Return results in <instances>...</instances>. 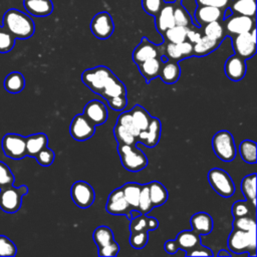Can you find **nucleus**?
<instances>
[{"label":"nucleus","mask_w":257,"mask_h":257,"mask_svg":"<svg viewBox=\"0 0 257 257\" xmlns=\"http://www.w3.org/2000/svg\"><path fill=\"white\" fill-rule=\"evenodd\" d=\"M2 26L16 39H27L35 31L32 18L15 8H10L4 13Z\"/></svg>","instance_id":"obj_1"},{"label":"nucleus","mask_w":257,"mask_h":257,"mask_svg":"<svg viewBox=\"0 0 257 257\" xmlns=\"http://www.w3.org/2000/svg\"><path fill=\"white\" fill-rule=\"evenodd\" d=\"M134 145L118 144L117 152L120 158L121 165L130 172H139L145 169L148 165L146 155Z\"/></svg>","instance_id":"obj_2"},{"label":"nucleus","mask_w":257,"mask_h":257,"mask_svg":"<svg viewBox=\"0 0 257 257\" xmlns=\"http://www.w3.org/2000/svg\"><path fill=\"white\" fill-rule=\"evenodd\" d=\"M212 148L214 154L223 162H232L236 157L235 141L228 131H220L214 135Z\"/></svg>","instance_id":"obj_3"},{"label":"nucleus","mask_w":257,"mask_h":257,"mask_svg":"<svg viewBox=\"0 0 257 257\" xmlns=\"http://www.w3.org/2000/svg\"><path fill=\"white\" fill-rule=\"evenodd\" d=\"M28 193L25 185L20 187L9 186L0 189V209L8 214L16 213L22 204V198Z\"/></svg>","instance_id":"obj_4"},{"label":"nucleus","mask_w":257,"mask_h":257,"mask_svg":"<svg viewBox=\"0 0 257 257\" xmlns=\"http://www.w3.org/2000/svg\"><path fill=\"white\" fill-rule=\"evenodd\" d=\"M112 74L113 72L106 66L98 65L85 69L81 74V80L90 90L99 94Z\"/></svg>","instance_id":"obj_5"},{"label":"nucleus","mask_w":257,"mask_h":257,"mask_svg":"<svg viewBox=\"0 0 257 257\" xmlns=\"http://www.w3.org/2000/svg\"><path fill=\"white\" fill-rule=\"evenodd\" d=\"M208 181L213 190L220 196L228 198L234 195L235 185L230 175L222 169L213 168L208 173Z\"/></svg>","instance_id":"obj_6"},{"label":"nucleus","mask_w":257,"mask_h":257,"mask_svg":"<svg viewBox=\"0 0 257 257\" xmlns=\"http://www.w3.org/2000/svg\"><path fill=\"white\" fill-rule=\"evenodd\" d=\"M1 147L6 157L13 160H21L26 155L25 137L18 134H6L1 141Z\"/></svg>","instance_id":"obj_7"},{"label":"nucleus","mask_w":257,"mask_h":257,"mask_svg":"<svg viewBox=\"0 0 257 257\" xmlns=\"http://www.w3.org/2000/svg\"><path fill=\"white\" fill-rule=\"evenodd\" d=\"M70 196L73 203L82 209L91 206L95 198L93 188L84 181H77L73 183L70 188Z\"/></svg>","instance_id":"obj_8"},{"label":"nucleus","mask_w":257,"mask_h":257,"mask_svg":"<svg viewBox=\"0 0 257 257\" xmlns=\"http://www.w3.org/2000/svg\"><path fill=\"white\" fill-rule=\"evenodd\" d=\"M222 21L224 22V30L231 35L249 32L255 27V18L235 13L227 16Z\"/></svg>","instance_id":"obj_9"},{"label":"nucleus","mask_w":257,"mask_h":257,"mask_svg":"<svg viewBox=\"0 0 257 257\" xmlns=\"http://www.w3.org/2000/svg\"><path fill=\"white\" fill-rule=\"evenodd\" d=\"M95 132V125L83 114H76L69 125L70 136L79 142L90 139Z\"/></svg>","instance_id":"obj_10"},{"label":"nucleus","mask_w":257,"mask_h":257,"mask_svg":"<svg viewBox=\"0 0 257 257\" xmlns=\"http://www.w3.org/2000/svg\"><path fill=\"white\" fill-rule=\"evenodd\" d=\"M90 30L98 39L108 38L114 30V24L111 16L107 12H98L90 22Z\"/></svg>","instance_id":"obj_11"},{"label":"nucleus","mask_w":257,"mask_h":257,"mask_svg":"<svg viewBox=\"0 0 257 257\" xmlns=\"http://www.w3.org/2000/svg\"><path fill=\"white\" fill-rule=\"evenodd\" d=\"M232 46L235 54L244 58L245 60L251 58L256 53V40L252 38L250 31L232 35Z\"/></svg>","instance_id":"obj_12"},{"label":"nucleus","mask_w":257,"mask_h":257,"mask_svg":"<svg viewBox=\"0 0 257 257\" xmlns=\"http://www.w3.org/2000/svg\"><path fill=\"white\" fill-rule=\"evenodd\" d=\"M105 209L109 214L125 215L127 219H131L130 212L132 207L128 205L123 196L122 188H117L109 194L105 205Z\"/></svg>","instance_id":"obj_13"},{"label":"nucleus","mask_w":257,"mask_h":257,"mask_svg":"<svg viewBox=\"0 0 257 257\" xmlns=\"http://www.w3.org/2000/svg\"><path fill=\"white\" fill-rule=\"evenodd\" d=\"M82 114L88 120H90L94 125H99L104 123L108 116L107 109L104 103L97 99H92L89 102H87L86 105L84 106Z\"/></svg>","instance_id":"obj_14"},{"label":"nucleus","mask_w":257,"mask_h":257,"mask_svg":"<svg viewBox=\"0 0 257 257\" xmlns=\"http://www.w3.org/2000/svg\"><path fill=\"white\" fill-rule=\"evenodd\" d=\"M224 10L208 6V5H198L196 11H195V19H196V25L202 26L209 22L213 21H222L224 18Z\"/></svg>","instance_id":"obj_15"},{"label":"nucleus","mask_w":257,"mask_h":257,"mask_svg":"<svg viewBox=\"0 0 257 257\" xmlns=\"http://www.w3.org/2000/svg\"><path fill=\"white\" fill-rule=\"evenodd\" d=\"M161 120L157 117L151 116L149 125L146 131H141L137 140L143 142L147 147L154 148L158 145L161 136Z\"/></svg>","instance_id":"obj_16"},{"label":"nucleus","mask_w":257,"mask_h":257,"mask_svg":"<svg viewBox=\"0 0 257 257\" xmlns=\"http://www.w3.org/2000/svg\"><path fill=\"white\" fill-rule=\"evenodd\" d=\"M225 74L232 81H240L246 73L245 59L234 54L230 56L224 65Z\"/></svg>","instance_id":"obj_17"},{"label":"nucleus","mask_w":257,"mask_h":257,"mask_svg":"<svg viewBox=\"0 0 257 257\" xmlns=\"http://www.w3.org/2000/svg\"><path fill=\"white\" fill-rule=\"evenodd\" d=\"M159 57V46L151 42L148 38L143 37L140 44L133 52V60L138 65L150 58Z\"/></svg>","instance_id":"obj_18"},{"label":"nucleus","mask_w":257,"mask_h":257,"mask_svg":"<svg viewBox=\"0 0 257 257\" xmlns=\"http://www.w3.org/2000/svg\"><path fill=\"white\" fill-rule=\"evenodd\" d=\"M156 17V28L159 31V33L164 34V32L173 27L175 25V19H174V6L173 2L166 3L163 5L161 10L158 12Z\"/></svg>","instance_id":"obj_19"},{"label":"nucleus","mask_w":257,"mask_h":257,"mask_svg":"<svg viewBox=\"0 0 257 257\" xmlns=\"http://www.w3.org/2000/svg\"><path fill=\"white\" fill-rule=\"evenodd\" d=\"M25 10L36 17H45L52 13L53 4L51 0H23Z\"/></svg>","instance_id":"obj_20"},{"label":"nucleus","mask_w":257,"mask_h":257,"mask_svg":"<svg viewBox=\"0 0 257 257\" xmlns=\"http://www.w3.org/2000/svg\"><path fill=\"white\" fill-rule=\"evenodd\" d=\"M190 224L192 230L201 235H208L213 230V219L206 212H198L191 217Z\"/></svg>","instance_id":"obj_21"},{"label":"nucleus","mask_w":257,"mask_h":257,"mask_svg":"<svg viewBox=\"0 0 257 257\" xmlns=\"http://www.w3.org/2000/svg\"><path fill=\"white\" fill-rule=\"evenodd\" d=\"M228 247L235 254L247 253L248 252L247 231H242V230L233 228L228 238Z\"/></svg>","instance_id":"obj_22"},{"label":"nucleus","mask_w":257,"mask_h":257,"mask_svg":"<svg viewBox=\"0 0 257 257\" xmlns=\"http://www.w3.org/2000/svg\"><path fill=\"white\" fill-rule=\"evenodd\" d=\"M99 94L106 100L115 96H126V88L113 73Z\"/></svg>","instance_id":"obj_23"},{"label":"nucleus","mask_w":257,"mask_h":257,"mask_svg":"<svg viewBox=\"0 0 257 257\" xmlns=\"http://www.w3.org/2000/svg\"><path fill=\"white\" fill-rule=\"evenodd\" d=\"M162 64H163V61L159 57H154L138 64V67L140 69L141 74L145 77V79L149 83L151 80L159 76Z\"/></svg>","instance_id":"obj_24"},{"label":"nucleus","mask_w":257,"mask_h":257,"mask_svg":"<svg viewBox=\"0 0 257 257\" xmlns=\"http://www.w3.org/2000/svg\"><path fill=\"white\" fill-rule=\"evenodd\" d=\"M181 75V68L177 61L167 60L163 62L159 76L167 84H173L177 82Z\"/></svg>","instance_id":"obj_25"},{"label":"nucleus","mask_w":257,"mask_h":257,"mask_svg":"<svg viewBox=\"0 0 257 257\" xmlns=\"http://www.w3.org/2000/svg\"><path fill=\"white\" fill-rule=\"evenodd\" d=\"M26 155L29 157H35V155L45 148L48 144V138L43 133H37L25 137Z\"/></svg>","instance_id":"obj_26"},{"label":"nucleus","mask_w":257,"mask_h":257,"mask_svg":"<svg viewBox=\"0 0 257 257\" xmlns=\"http://www.w3.org/2000/svg\"><path fill=\"white\" fill-rule=\"evenodd\" d=\"M221 41L211 39L205 35H202L201 38L193 44V56L197 57H203L211 52H213L215 49H217L220 45Z\"/></svg>","instance_id":"obj_27"},{"label":"nucleus","mask_w":257,"mask_h":257,"mask_svg":"<svg viewBox=\"0 0 257 257\" xmlns=\"http://www.w3.org/2000/svg\"><path fill=\"white\" fill-rule=\"evenodd\" d=\"M228 8L232 13L255 17L256 13V0H231Z\"/></svg>","instance_id":"obj_28"},{"label":"nucleus","mask_w":257,"mask_h":257,"mask_svg":"<svg viewBox=\"0 0 257 257\" xmlns=\"http://www.w3.org/2000/svg\"><path fill=\"white\" fill-rule=\"evenodd\" d=\"M176 242L179 249L188 251L201 243V237L194 230H185L177 235Z\"/></svg>","instance_id":"obj_29"},{"label":"nucleus","mask_w":257,"mask_h":257,"mask_svg":"<svg viewBox=\"0 0 257 257\" xmlns=\"http://www.w3.org/2000/svg\"><path fill=\"white\" fill-rule=\"evenodd\" d=\"M148 186L153 207H158L165 204L168 200V191L165 186L158 181H153L149 183Z\"/></svg>","instance_id":"obj_30"},{"label":"nucleus","mask_w":257,"mask_h":257,"mask_svg":"<svg viewBox=\"0 0 257 257\" xmlns=\"http://www.w3.org/2000/svg\"><path fill=\"white\" fill-rule=\"evenodd\" d=\"M4 88L10 93H18L25 87V78L21 72H10L3 81Z\"/></svg>","instance_id":"obj_31"},{"label":"nucleus","mask_w":257,"mask_h":257,"mask_svg":"<svg viewBox=\"0 0 257 257\" xmlns=\"http://www.w3.org/2000/svg\"><path fill=\"white\" fill-rule=\"evenodd\" d=\"M174 6V19H175V25L185 26V27H192L193 22L191 15L187 11V9L182 4V0H175L173 2Z\"/></svg>","instance_id":"obj_32"},{"label":"nucleus","mask_w":257,"mask_h":257,"mask_svg":"<svg viewBox=\"0 0 257 257\" xmlns=\"http://www.w3.org/2000/svg\"><path fill=\"white\" fill-rule=\"evenodd\" d=\"M131 114H132V117H133V120L136 124V126L141 131H146L148 125H149V122H150V119H151V115L149 114V112L141 105L137 104L135 105L131 110H130Z\"/></svg>","instance_id":"obj_33"},{"label":"nucleus","mask_w":257,"mask_h":257,"mask_svg":"<svg viewBox=\"0 0 257 257\" xmlns=\"http://www.w3.org/2000/svg\"><path fill=\"white\" fill-rule=\"evenodd\" d=\"M141 187H142V185L138 184V183H126L121 187L123 196H124L126 202L128 203V205L133 209H138Z\"/></svg>","instance_id":"obj_34"},{"label":"nucleus","mask_w":257,"mask_h":257,"mask_svg":"<svg viewBox=\"0 0 257 257\" xmlns=\"http://www.w3.org/2000/svg\"><path fill=\"white\" fill-rule=\"evenodd\" d=\"M239 153L245 163H256V143L251 140H245L239 145Z\"/></svg>","instance_id":"obj_35"},{"label":"nucleus","mask_w":257,"mask_h":257,"mask_svg":"<svg viewBox=\"0 0 257 257\" xmlns=\"http://www.w3.org/2000/svg\"><path fill=\"white\" fill-rule=\"evenodd\" d=\"M189 27L174 25L173 27L167 29L164 32V37L168 42L172 43H180L187 39V31Z\"/></svg>","instance_id":"obj_36"},{"label":"nucleus","mask_w":257,"mask_h":257,"mask_svg":"<svg viewBox=\"0 0 257 257\" xmlns=\"http://www.w3.org/2000/svg\"><path fill=\"white\" fill-rule=\"evenodd\" d=\"M93 241L96 244L97 248L102 247L114 240L113 233L110 228L107 226H99L93 231Z\"/></svg>","instance_id":"obj_37"},{"label":"nucleus","mask_w":257,"mask_h":257,"mask_svg":"<svg viewBox=\"0 0 257 257\" xmlns=\"http://www.w3.org/2000/svg\"><path fill=\"white\" fill-rule=\"evenodd\" d=\"M241 191L245 196L246 200L251 202V200L256 198V174L247 175L242 179Z\"/></svg>","instance_id":"obj_38"},{"label":"nucleus","mask_w":257,"mask_h":257,"mask_svg":"<svg viewBox=\"0 0 257 257\" xmlns=\"http://www.w3.org/2000/svg\"><path fill=\"white\" fill-rule=\"evenodd\" d=\"M203 33L205 36L219 41H222L225 36V30L221 21H213L205 24Z\"/></svg>","instance_id":"obj_39"},{"label":"nucleus","mask_w":257,"mask_h":257,"mask_svg":"<svg viewBox=\"0 0 257 257\" xmlns=\"http://www.w3.org/2000/svg\"><path fill=\"white\" fill-rule=\"evenodd\" d=\"M113 134L115 137V140L117 141L118 144H125V145H134L136 144L137 137L134 136L128 130H126L124 126L121 124L117 123L114 125L113 128Z\"/></svg>","instance_id":"obj_40"},{"label":"nucleus","mask_w":257,"mask_h":257,"mask_svg":"<svg viewBox=\"0 0 257 257\" xmlns=\"http://www.w3.org/2000/svg\"><path fill=\"white\" fill-rule=\"evenodd\" d=\"M153 204L150 198L149 194V186L148 184L142 185L141 187V193L139 197V205H138V210L142 214H148L152 209H153Z\"/></svg>","instance_id":"obj_41"},{"label":"nucleus","mask_w":257,"mask_h":257,"mask_svg":"<svg viewBox=\"0 0 257 257\" xmlns=\"http://www.w3.org/2000/svg\"><path fill=\"white\" fill-rule=\"evenodd\" d=\"M16 38L9 33L3 26L0 28V53H7L15 45Z\"/></svg>","instance_id":"obj_42"},{"label":"nucleus","mask_w":257,"mask_h":257,"mask_svg":"<svg viewBox=\"0 0 257 257\" xmlns=\"http://www.w3.org/2000/svg\"><path fill=\"white\" fill-rule=\"evenodd\" d=\"M233 228L239 229L242 231H249L253 228H256L255 217L250 215L236 217L234 218V221H233Z\"/></svg>","instance_id":"obj_43"},{"label":"nucleus","mask_w":257,"mask_h":257,"mask_svg":"<svg viewBox=\"0 0 257 257\" xmlns=\"http://www.w3.org/2000/svg\"><path fill=\"white\" fill-rule=\"evenodd\" d=\"M15 177L10 168L0 161V189L14 185Z\"/></svg>","instance_id":"obj_44"},{"label":"nucleus","mask_w":257,"mask_h":257,"mask_svg":"<svg viewBox=\"0 0 257 257\" xmlns=\"http://www.w3.org/2000/svg\"><path fill=\"white\" fill-rule=\"evenodd\" d=\"M17 253V248L13 241L4 235H0V257H13Z\"/></svg>","instance_id":"obj_45"},{"label":"nucleus","mask_w":257,"mask_h":257,"mask_svg":"<svg viewBox=\"0 0 257 257\" xmlns=\"http://www.w3.org/2000/svg\"><path fill=\"white\" fill-rule=\"evenodd\" d=\"M117 123L121 124L122 126H124L126 130H128L134 136L138 137L139 134H140V130L136 126L134 120H133V117H132V114L128 111H123L121 112L118 117H117V120H116Z\"/></svg>","instance_id":"obj_46"},{"label":"nucleus","mask_w":257,"mask_h":257,"mask_svg":"<svg viewBox=\"0 0 257 257\" xmlns=\"http://www.w3.org/2000/svg\"><path fill=\"white\" fill-rule=\"evenodd\" d=\"M34 158L36 159V161L39 165H41L43 167H48L53 163L55 155H54V152L46 146L41 151H39L35 155Z\"/></svg>","instance_id":"obj_47"},{"label":"nucleus","mask_w":257,"mask_h":257,"mask_svg":"<svg viewBox=\"0 0 257 257\" xmlns=\"http://www.w3.org/2000/svg\"><path fill=\"white\" fill-rule=\"evenodd\" d=\"M149 241V234L148 231H140L136 233H131L130 243L132 247L135 249H142L147 245Z\"/></svg>","instance_id":"obj_48"},{"label":"nucleus","mask_w":257,"mask_h":257,"mask_svg":"<svg viewBox=\"0 0 257 257\" xmlns=\"http://www.w3.org/2000/svg\"><path fill=\"white\" fill-rule=\"evenodd\" d=\"M130 231L131 233H136L140 231H149L148 230V217L146 214H140L139 216L131 219Z\"/></svg>","instance_id":"obj_49"},{"label":"nucleus","mask_w":257,"mask_h":257,"mask_svg":"<svg viewBox=\"0 0 257 257\" xmlns=\"http://www.w3.org/2000/svg\"><path fill=\"white\" fill-rule=\"evenodd\" d=\"M165 54H166V57L168 60H173V61L178 62V61L184 59L178 43L168 42L167 45L165 46Z\"/></svg>","instance_id":"obj_50"},{"label":"nucleus","mask_w":257,"mask_h":257,"mask_svg":"<svg viewBox=\"0 0 257 257\" xmlns=\"http://www.w3.org/2000/svg\"><path fill=\"white\" fill-rule=\"evenodd\" d=\"M164 4V0H142V6L145 12L152 16H156Z\"/></svg>","instance_id":"obj_51"},{"label":"nucleus","mask_w":257,"mask_h":257,"mask_svg":"<svg viewBox=\"0 0 257 257\" xmlns=\"http://www.w3.org/2000/svg\"><path fill=\"white\" fill-rule=\"evenodd\" d=\"M119 251L118 244L113 240L112 242L99 247L98 248V255L101 257H114L117 255Z\"/></svg>","instance_id":"obj_52"},{"label":"nucleus","mask_w":257,"mask_h":257,"mask_svg":"<svg viewBox=\"0 0 257 257\" xmlns=\"http://www.w3.org/2000/svg\"><path fill=\"white\" fill-rule=\"evenodd\" d=\"M232 214L234 218L250 215V210L245 201H236L232 206Z\"/></svg>","instance_id":"obj_53"},{"label":"nucleus","mask_w":257,"mask_h":257,"mask_svg":"<svg viewBox=\"0 0 257 257\" xmlns=\"http://www.w3.org/2000/svg\"><path fill=\"white\" fill-rule=\"evenodd\" d=\"M186 255L187 256H213L214 254L210 248L205 247V246L201 245V243H200L197 246H195L194 248L188 250Z\"/></svg>","instance_id":"obj_54"},{"label":"nucleus","mask_w":257,"mask_h":257,"mask_svg":"<svg viewBox=\"0 0 257 257\" xmlns=\"http://www.w3.org/2000/svg\"><path fill=\"white\" fill-rule=\"evenodd\" d=\"M107 102L113 110L120 111L126 106L127 99H126V96H115L107 99Z\"/></svg>","instance_id":"obj_55"},{"label":"nucleus","mask_w":257,"mask_h":257,"mask_svg":"<svg viewBox=\"0 0 257 257\" xmlns=\"http://www.w3.org/2000/svg\"><path fill=\"white\" fill-rule=\"evenodd\" d=\"M248 238V255L256 256V228L247 231Z\"/></svg>","instance_id":"obj_56"},{"label":"nucleus","mask_w":257,"mask_h":257,"mask_svg":"<svg viewBox=\"0 0 257 257\" xmlns=\"http://www.w3.org/2000/svg\"><path fill=\"white\" fill-rule=\"evenodd\" d=\"M230 1L231 0H197V3L198 5H208L226 10V8H228Z\"/></svg>","instance_id":"obj_57"},{"label":"nucleus","mask_w":257,"mask_h":257,"mask_svg":"<svg viewBox=\"0 0 257 257\" xmlns=\"http://www.w3.org/2000/svg\"><path fill=\"white\" fill-rule=\"evenodd\" d=\"M178 44H179V47L181 49V52H182V55L184 58L193 56V43H191L190 41H188L186 39L185 41L180 42Z\"/></svg>","instance_id":"obj_58"},{"label":"nucleus","mask_w":257,"mask_h":257,"mask_svg":"<svg viewBox=\"0 0 257 257\" xmlns=\"http://www.w3.org/2000/svg\"><path fill=\"white\" fill-rule=\"evenodd\" d=\"M201 36H202L201 32L195 26L189 27V29L187 31V40L188 41H190L191 43L194 44L201 38Z\"/></svg>","instance_id":"obj_59"},{"label":"nucleus","mask_w":257,"mask_h":257,"mask_svg":"<svg viewBox=\"0 0 257 257\" xmlns=\"http://www.w3.org/2000/svg\"><path fill=\"white\" fill-rule=\"evenodd\" d=\"M164 248H165L166 252L169 253V254H175L179 250V246H178L176 240H168L165 243Z\"/></svg>","instance_id":"obj_60"},{"label":"nucleus","mask_w":257,"mask_h":257,"mask_svg":"<svg viewBox=\"0 0 257 257\" xmlns=\"http://www.w3.org/2000/svg\"><path fill=\"white\" fill-rule=\"evenodd\" d=\"M159 226V221L154 217H148V230H155Z\"/></svg>","instance_id":"obj_61"},{"label":"nucleus","mask_w":257,"mask_h":257,"mask_svg":"<svg viewBox=\"0 0 257 257\" xmlns=\"http://www.w3.org/2000/svg\"><path fill=\"white\" fill-rule=\"evenodd\" d=\"M218 256H231V253H229L226 250H220L218 253Z\"/></svg>","instance_id":"obj_62"},{"label":"nucleus","mask_w":257,"mask_h":257,"mask_svg":"<svg viewBox=\"0 0 257 257\" xmlns=\"http://www.w3.org/2000/svg\"><path fill=\"white\" fill-rule=\"evenodd\" d=\"M0 28H1V25H0Z\"/></svg>","instance_id":"obj_63"}]
</instances>
